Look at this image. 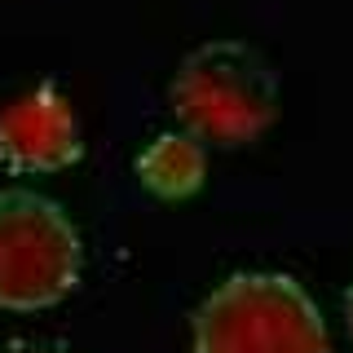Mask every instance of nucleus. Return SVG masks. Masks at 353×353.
<instances>
[{
    "mask_svg": "<svg viewBox=\"0 0 353 353\" xmlns=\"http://www.w3.org/2000/svg\"><path fill=\"white\" fill-rule=\"evenodd\" d=\"M340 318H345L349 345H353V274H349V283H345V296H340Z\"/></svg>",
    "mask_w": 353,
    "mask_h": 353,
    "instance_id": "0eeeda50",
    "label": "nucleus"
},
{
    "mask_svg": "<svg viewBox=\"0 0 353 353\" xmlns=\"http://www.w3.org/2000/svg\"><path fill=\"white\" fill-rule=\"evenodd\" d=\"M168 115L212 150H243L279 119V71L248 40H208L168 80Z\"/></svg>",
    "mask_w": 353,
    "mask_h": 353,
    "instance_id": "f257e3e1",
    "label": "nucleus"
},
{
    "mask_svg": "<svg viewBox=\"0 0 353 353\" xmlns=\"http://www.w3.org/2000/svg\"><path fill=\"white\" fill-rule=\"evenodd\" d=\"M84 279V239L58 199L5 185L0 190V309L44 314Z\"/></svg>",
    "mask_w": 353,
    "mask_h": 353,
    "instance_id": "7ed1b4c3",
    "label": "nucleus"
},
{
    "mask_svg": "<svg viewBox=\"0 0 353 353\" xmlns=\"http://www.w3.org/2000/svg\"><path fill=\"white\" fill-rule=\"evenodd\" d=\"M0 353H75L71 345H62V340H9Z\"/></svg>",
    "mask_w": 353,
    "mask_h": 353,
    "instance_id": "423d86ee",
    "label": "nucleus"
},
{
    "mask_svg": "<svg viewBox=\"0 0 353 353\" xmlns=\"http://www.w3.org/2000/svg\"><path fill=\"white\" fill-rule=\"evenodd\" d=\"M80 154L84 128L62 88L40 84L0 110V168L9 176H53Z\"/></svg>",
    "mask_w": 353,
    "mask_h": 353,
    "instance_id": "20e7f679",
    "label": "nucleus"
},
{
    "mask_svg": "<svg viewBox=\"0 0 353 353\" xmlns=\"http://www.w3.org/2000/svg\"><path fill=\"white\" fill-rule=\"evenodd\" d=\"M194 353H331V327L301 279L283 270L225 274L190 314Z\"/></svg>",
    "mask_w": 353,
    "mask_h": 353,
    "instance_id": "f03ea898",
    "label": "nucleus"
},
{
    "mask_svg": "<svg viewBox=\"0 0 353 353\" xmlns=\"http://www.w3.org/2000/svg\"><path fill=\"white\" fill-rule=\"evenodd\" d=\"M132 176L146 194L163 199V203H181V199L199 194L208 181V146L181 128H163L137 150Z\"/></svg>",
    "mask_w": 353,
    "mask_h": 353,
    "instance_id": "39448f33",
    "label": "nucleus"
}]
</instances>
